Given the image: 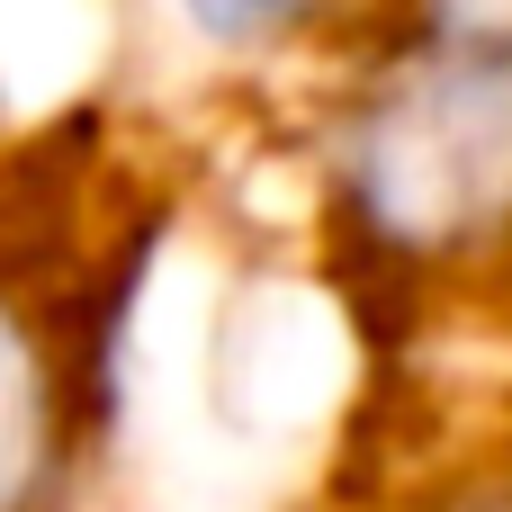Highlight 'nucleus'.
I'll return each instance as SVG.
<instances>
[{
  "instance_id": "f257e3e1",
  "label": "nucleus",
  "mask_w": 512,
  "mask_h": 512,
  "mask_svg": "<svg viewBox=\"0 0 512 512\" xmlns=\"http://www.w3.org/2000/svg\"><path fill=\"white\" fill-rule=\"evenodd\" d=\"M351 189L405 243L512 225V45H459L396 72L360 117Z\"/></svg>"
},
{
  "instance_id": "f03ea898",
  "label": "nucleus",
  "mask_w": 512,
  "mask_h": 512,
  "mask_svg": "<svg viewBox=\"0 0 512 512\" xmlns=\"http://www.w3.org/2000/svg\"><path fill=\"white\" fill-rule=\"evenodd\" d=\"M54 459V369L27 315L0 297V512H27Z\"/></svg>"
}]
</instances>
